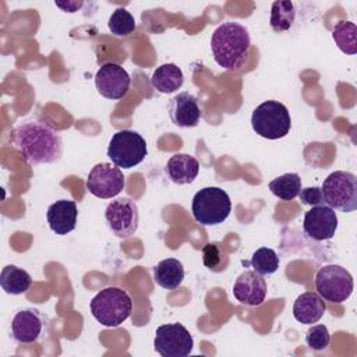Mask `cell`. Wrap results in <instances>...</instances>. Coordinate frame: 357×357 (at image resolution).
Here are the masks:
<instances>
[{"label": "cell", "instance_id": "cell-22", "mask_svg": "<svg viewBox=\"0 0 357 357\" xmlns=\"http://www.w3.org/2000/svg\"><path fill=\"white\" fill-rule=\"evenodd\" d=\"M32 284V278L31 275L15 266V265H6L1 269L0 273V286L7 294H24L28 291V289Z\"/></svg>", "mask_w": 357, "mask_h": 357}, {"label": "cell", "instance_id": "cell-2", "mask_svg": "<svg viewBox=\"0 0 357 357\" xmlns=\"http://www.w3.org/2000/svg\"><path fill=\"white\" fill-rule=\"evenodd\" d=\"M251 45L250 33L238 22L220 24L211 36V50L213 60L225 70L237 68L244 60Z\"/></svg>", "mask_w": 357, "mask_h": 357}, {"label": "cell", "instance_id": "cell-17", "mask_svg": "<svg viewBox=\"0 0 357 357\" xmlns=\"http://www.w3.org/2000/svg\"><path fill=\"white\" fill-rule=\"evenodd\" d=\"M78 208L71 199H59L47 208L46 219L52 231L59 236H66L77 226Z\"/></svg>", "mask_w": 357, "mask_h": 357}, {"label": "cell", "instance_id": "cell-18", "mask_svg": "<svg viewBox=\"0 0 357 357\" xmlns=\"http://www.w3.org/2000/svg\"><path fill=\"white\" fill-rule=\"evenodd\" d=\"M325 310V300L317 291H304L294 301L293 317L300 324L312 325L322 318Z\"/></svg>", "mask_w": 357, "mask_h": 357}, {"label": "cell", "instance_id": "cell-21", "mask_svg": "<svg viewBox=\"0 0 357 357\" xmlns=\"http://www.w3.org/2000/svg\"><path fill=\"white\" fill-rule=\"evenodd\" d=\"M183 71L174 63H166L159 66L151 77L152 86L162 93H172L180 89L183 86Z\"/></svg>", "mask_w": 357, "mask_h": 357}, {"label": "cell", "instance_id": "cell-9", "mask_svg": "<svg viewBox=\"0 0 357 357\" xmlns=\"http://www.w3.org/2000/svg\"><path fill=\"white\" fill-rule=\"evenodd\" d=\"M192 347L194 339L181 324H166L156 329L153 349L162 357H185L192 351Z\"/></svg>", "mask_w": 357, "mask_h": 357}, {"label": "cell", "instance_id": "cell-27", "mask_svg": "<svg viewBox=\"0 0 357 357\" xmlns=\"http://www.w3.org/2000/svg\"><path fill=\"white\" fill-rule=\"evenodd\" d=\"M107 26L116 36H128L135 31V20L126 8H116L109 17Z\"/></svg>", "mask_w": 357, "mask_h": 357}, {"label": "cell", "instance_id": "cell-28", "mask_svg": "<svg viewBox=\"0 0 357 357\" xmlns=\"http://www.w3.org/2000/svg\"><path fill=\"white\" fill-rule=\"evenodd\" d=\"M202 261L208 269L213 272H220L226 269L229 264V257L216 243H208L202 247Z\"/></svg>", "mask_w": 357, "mask_h": 357}, {"label": "cell", "instance_id": "cell-7", "mask_svg": "<svg viewBox=\"0 0 357 357\" xmlns=\"http://www.w3.org/2000/svg\"><path fill=\"white\" fill-rule=\"evenodd\" d=\"M148 153L146 142L132 130H121L113 134L109 146H107V156L110 160L123 169H131L139 165Z\"/></svg>", "mask_w": 357, "mask_h": 357}, {"label": "cell", "instance_id": "cell-4", "mask_svg": "<svg viewBox=\"0 0 357 357\" xmlns=\"http://www.w3.org/2000/svg\"><path fill=\"white\" fill-rule=\"evenodd\" d=\"M191 212L194 219L202 226H216L229 218L231 201L229 194L220 187H205L194 195Z\"/></svg>", "mask_w": 357, "mask_h": 357}, {"label": "cell", "instance_id": "cell-23", "mask_svg": "<svg viewBox=\"0 0 357 357\" xmlns=\"http://www.w3.org/2000/svg\"><path fill=\"white\" fill-rule=\"evenodd\" d=\"M268 187L275 197L283 201H291L301 190V178L297 173H286L273 178Z\"/></svg>", "mask_w": 357, "mask_h": 357}, {"label": "cell", "instance_id": "cell-16", "mask_svg": "<svg viewBox=\"0 0 357 357\" xmlns=\"http://www.w3.org/2000/svg\"><path fill=\"white\" fill-rule=\"evenodd\" d=\"M169 114L173 124L177 127H183V128L197 127L201 119L198 99L188 92L177 93L170 99Z\"/></svg>", "mask_w": 357, "mask_h": 357}, {"label": "cell", "instance_id": "cell-19", "mask_svg": "<svg viewBox=\"0 0 357 357\" xmlns=\"http://www.w3.org/2000/svg\"><path fill=\"white\" fill-rule=\"evenodd\" d=\"M199 162L188 153H176L166 163V173L174 184H190L198 176Z\"/></svg>", "mask_w": 357, "mask_h": 357}, {"label": "cell", "instance_id": "cell-29", "mask_svg": "<svg viewBox=\"0 0 357 357\" xmlns=\"http://www.w3.org/2000/svg\"><path fill=\"white\" fill-rule=\"evenodd\" d=\"M305 343L311 350L319 351L329 346L331 333L325 325H312L305 333Z\"/></svg>", "mask_w": 357, "mask_h": 357}, {"label": "cell", "instance_id": "cell-5", "mask_svg": "<svg viewBox=\"0 0 357 357\" xmlns=\"http://www.w3.org/2000/svg\"><path fill=\"white\" fill-rule=\"evenodd\" d=\"M251 127L262 138L279 139L289 134L291 117L287 107L278 100H265L251 114Z\"/></svg>", "mask_w": 357, "mask_h": 357}, {"label": "cell", "instance_id": "cell-26", "mask_svg": "<svg viewBox=\"0 0 357 357\" xmlns=\"http://www.w3.org/2000/svg\"><path fill=\"white\" fill-rule=\"evenodd\" d=\"M250 264L257 273L262 276L271 275V273H275L279 268V257L275 252V250L268 247H261L252 254Z\"/></svg>", "mask_w": 357, "mask_h": 357}, {"label": "cell", "instance_id": "cell-24", "mask_svg": "<svg viewBox=\"0 0 357 357\" xmlns=\"http://www.w3.org/2000/svg\"><path fill=\"white\" fill-rule=\"evenodd\" d=\"M332 38L336 46L346 54L357 53V26L351 21H339L333 31Z\"/></svg>", "mask_w": 357, "mask_h": 357}, {"label": "cell", "instance_id": "cell-30", "mask_svg": "<svg viewBox=\"0 0 357 357\" xmlns=\"http://www.w3.org/2000/svg\"><path fill=\"white\" fill-rule=\"evenodd\" d=\"M298 198L304 205H311V206H317V205H324V195L321 191V187H307V188H301L298 192Z\"/></svg>", "mask_w": 357, "mask_h": 357}, {"label": "cell", "instance_id": "cell-14", "mask_svg": "<svg viewBox=\"0 0 357 357\" xmlns=\"http://www.w3.org/2000/svg\"><path fill=\"white\" fill-rule=\"evenodd\" d=\"M45 329V317L33 308L21 310L11 321V335L18 343L29 344L40 339Z\"/></svg>", "mask_w": 357, "mask_h": 357}, {"label": "cell", "instance_id": "cell-31", "mask_svg": "<svg viewBox=\"0 0 357 357\" xmlns=\"http://www.w3.org/2000/svg\"><path fill=\"white\" fill-rule=\"evenodd\" d=\"M56 6L63 8L66 13H75L82 6V3L81 1H67V3H56Z\"/></svg>", "mask_w": 357, "mask_h": 357}, {"label": "cell", "instance_id": "cell-20", "mask_svg": "<svg viewBox=\"0 0 357 357\" xmlns=\"http://www.w3.org/2000/svg\"><path fill=\"white\" fill-rule=\"evenodd\" d=\"M184 279L183 264L176 258H166L153 268V280L166 290L177 289Z\"/></svg>", "mask_w": 357, "mask_h": 357}, {"label": "cell", "instance_id": "cell-13", "mask_svg": "<svg viewBox=\"0 0 357 357\" xmlns=\"http://www.w3.org/2000/svg\"><path fill=\"white\" fill-rule=\"evenodd\" d=\"M304 233L317 241L329 240L337 229V215L328 205H317L305 212L303 220Z\"/></svg>", "mask_w": 357, "mask_h": 357}, {"label": "cell", "instance_id": "cell-3", "mask_svg": "<svg viewBox=\"0 0 357 357\" xmlns=\"http://www.w3.org/2000/svg\"><path fill=\"white\" fill-rule=\"evenodd\" d=\"M91 312L103 326L116 328L131 314L132 301L128 293L120 287H105L91 300Z\"/></svg>", "mask_w": 357, "mask_h": 357}, {"label": "cell", "instance_id": "cell-6", "mask_svg": "<svg viewBox=\"0 0 357 357\" xmlns=\"http://www.w3.org/2000/svg\"><path fill=\"white\" fill-rule=\"evenodd\" d=\"M325 205L335 211L350 213L357 208V177L350 172L331 173L321 187Z\"/></svg>", "mask_w": 357, "mask_h": 357}, {"label": "cell", "instance_id": "cell-15", "mask_svg": "<svg viewBox=\"0 0 357 357\" xmlns=\"http://www.w3.org/2000/svg\"><path fill=\"white\" fill-rule=\"evenodd\" d=\"M233 296L241 304L257 307L266 297V282L255 271H244L233 284Z\"/></svg>", "mask_w": 357, "mask_h": 357}, {"label": "cell", "instance_id": "cell-11", "mask_svg": "<svg viewBox=\"0 0 357 357\" xmlns=\"http://www.w3.org/2000/svg\"><path fill=\"white\" fill-rule=\"evenodd\" d=\"M126 177L123 172L110 163L95 165L86 178L88 191L98 198H113L123 191Z\"/></svg>", "mask_w": 357, "mask_h": 357}, {"label": "cell", "instance_id": "cell-8", "mask_svg": "<svg viewBox=\"0 0 357 357\" xmlns=\"http://www.w3.org/2000/svg\"><path fill=\"white\" fill-rule=\"evenodd\" d=\"M354 282L350 272L340 265H325L315 275L317 293L331 303H343L353 293Z\"/></svg>", "mask_w": 357, "mask_h": 357}, {"label": "cell", "instance_id": "cell-10", "mask_svg": "<svg viewBox=\"0 0 357 357\" xmlns=\"http://www.w3.org/2000/svg\"><path fill=\"white\" fill-rule=\"evenodd\" d=\"M105 219L114 236L127 238L138 229L139 211L135 201L130 198H117L106 206Z\"/></svg>", "mask_w": 357, "mask_h": 357}, {"label": "cell", "instance_id": "cell-25", "mask_svg": "<svg viewBox=\"0 0 357 357\" xmlns=\"http://www.w3.org/2000/svg\"><path fill=\"white\" fill-rule=\"evenodd\" d=\"M296 18L294 4L291 1H273L271 7V26L275 32L289 31Z\"/></svg>", "mask_w": 357, "mask_h": 357}, {"label": "cell", "instance_id": "cell-12", "mask_svg": "<svg viewBox=\"0 0 357 357\" xmlns=\"http://www.w3.org/2000/svg\"><path fill=\"white\" fill-rule=\"evenodd\" d=\"M130 75L124 67L117 63H105L95 74L98 92L106 99H121L130 89Z\"/></svg>", "mask_w": 357, "mask_h": 357}, {"label": "cell", "instance_id": "cell-1", "mask_svg": "<svg viewBox=\"0 0 357 357\" xmlns=\"http://www.w3.org/2000/svg\"><path fill=\"white\" fill-rule=\"evenodd\" d=\"M13 146L31 165H50L63 155L60 134L46 121L31 119L18 124L10 135Z\"/></svg>", "mask_w": 357, "mask_h": 357}]
</instances>
